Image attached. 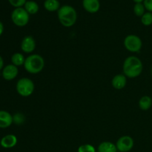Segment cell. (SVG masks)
Listing matches in <instances>:
<instances>
[{"label": "cell", "instance_id": "obj_27", "mask_svg": "<svg viewBox=\"0 0 152 152\" xmlns=\"http://www.w3.org/2000/svg\"><path fill=\"white\" fill-rule=\"evenodd\" d=\"M151 75H152V68H151Z\"/></svg>", "mask_w": 152, "mask_h": 152}, {"label": "cell", "instance_id": "obj_10", "mask_svg": "<svg viewBox=\"0 0 152 152\" xmlns=\"http://www.w3.org/2000/svg\"><path fill=\"white\" fill-rule=\"evenodd\" d=\"M83 5L85 10L91 13H96L100 8L99 0H83Z\"/></svg>", "mask_w": 152, "mask_h": 152}, {"label": "cell", "instance_id": "obj_23", "mask_svg": "<svg viewBox=\"0 0 152 152\" xmlns=\"http://www.w3.org/2000/svg\"><path fill=\"white\" fill-rule=\"evenodd\" d=\"M143 4L148 12L152 13V0H144Z\"/></svg>", "mask_w": 152, "mask_h": 152}, {"label": "cell", "instance_id": "obj_11", "mask_svg": "<svg viewBox=\"0 0 152 152\" xmlns=\"http://www.w3.org/2000/svg\"><path fill=\"white\" fill-rule=\"evenodd\" d=\"M13 117L6 111H0V129H6L11 126Z\"/></svg>", "mask_w": 152, "mask_h": 152}, {"label": "cell", "instance_id": "obj_1", "mask_svg": "<svg viewBox=\"0 0 152 152\" xmlns=\"http://www.w3.org/2000/svg\"><path fill=\"white\" fill-rule=\"evenodd\" d=\"M123 73L126 77L133 79L139 77L142 72V62L138 57L131 56L126 58L123 62Z\"/></svg>", "mask_w": 152, "mask_h": 152}, {"label": "cell", "instance_id": "obj_21", "mask_svg": "<svg viewBox=\"0 0 152 152\" xmlns=\"http://www.w3.org/2000/svg\"><path fill=\"white\" fill-rule=\"evenodd\" d=\"M78 152H96L95 148L90 144H85L80 145L77 150Z\"/></svg>", "mask_w": 152, "mask_h": 152}, {"label": "cell", "instance_id": "obj_3", "mask_svg": "<svg viewBox=\"0 0 152 152\" xmlns=\"http://www.w3.org/2000/svg\"><path fill=\"white\" fill-rule=\"evenodd\" d=\"M24 67L27 72L37 74L41 72L45 67V60L39 54H31L25 59Z\"/></svg>", "mask_w": 152, "mask_h": 152}, {"label": "cell", "instance_id": "obj_17", "mask_svg": "<svg viewBox=\"0 0 152 152\" xmlns=\"http://www.w3.org/2000/svg\"><path fill=\"white\" fill-rule=\"evenodd\" d=\"M25 58L24 55L21 53H15L12 55L11 56V62L13 65L15 66L19 67L24 65L25 63Z\"/></svg>", "mask_w": 152, "mask_h": 152}, {"label": "cell", "instance_id": "obj_6", "mask_svg": "<svg viewBox=\"0 0 152 152\" xmlns=\"http://www.w3.org/2000/svg\"><path fill=\"white\" fill-rule=\"evenodd\" d=\"M124 46L129 51L137 53V52H139L142 48V40L137 36L130 34L125 38Z\"/></svg>", "mask_w": 152, "mask_h": 152}, {"label": "cell", "instance_id": "obj_24", "mask_svg": "<svg viewBox=\"0 0 152 152\" xmlns=\"http://www.w3.org/2000/svg\"><path fill=\"white\" fill-rule=\"evenodd\" d=\"M3 66H4V60H3L2 57L0 56V71L2 69Z\"/></svg>", "mask_w": 152, "mask_h": 152}, {"label": "cell", "instance_id": "obj_5", "mask_svg": "<svg viewBox=\"0 0 152 152\" xmlns=\"http://www.w3.org/2000/svg\"><path fill=\"white\" fill-rule=\"evenodd\" d=\"M29 13L23 7H16L11 13V19L16 26H25L29 22Z\"/></svg>", "mask_w": 152, "mask_h": 152}, {"label": "cell", "instance_id": "obj_9", "mask_svg": "<svg viewBox=\"0 0 152 152\" xmlns=\"http://www.w3.org/2000/svg\"><path fill=\"white\" fill-rule=\"evenodd\" d=\"M19 73V70L16 66L13 64L7 65L3 68L2 70V77L5 80L10 81L16 78Z\"/></svg>", "mask_w": 152, "mask_h": 152}, {"label": "cell", "instance_id": "obj_4", "mask_svg": "<svg viewBox=\"0 0 152 152\" xmlns=\"http://www.w3.org/2000/svg\"><path fill=\"white\" fill-rule=\"evenodd\" d=\"M16 91L20 96L27 97L34 93L35 86L31 79L22 78L16 83Z\"/></svg>", "mask_w": 152, "mask_h": 152}, {"label": "cell", "instance_id": "obj_7", "mask_svg": "<svg viewBox=\"0 0 152 152\" xmlns=\"http://www.w3.org/2000/svg\"><path fill=\"white\" fill-rule=\"evenodd\" d=\"M116 146L119 151L128 152L133 148L134 140L130 136H123L117 141Z\"/></svg>", "mask_w": 152, "mask_h": 152}, {"label": "cell", "instance_id": "obj_15", "mask_svg": "<svg viewBox=\"0 0 152 152\" xmlns=\"http://www.w3.org/2000/svg\"><path fill=\"white\" fill-rule=\"evenodd\" d=\"M44 7L48 11H58L60 8V3L59 0H45L44 2Z\"/></svg>", "mask_w": 152, "mask_h": 152}, {"label": "cell", "instance_id": "obj_2", "mask_svg": "<svg viewBox=\"0 0 152 152\" xmlns=\"http://www.w3.org/2000/svg\"><path fill=\"white\" fill-rule=\"evenodd\" d=\"M57 16L59 22L64 27L69 28L73 26L77 20V13L71 5H63L57 11Z\"/></svg>", "mask_w": 152, "mask_h": 152}, {"label": "cell", "instance_id": "obj_13", "mask_svg": "<svg viewBox=\"0 0 152 152\" xmlns=\"http://www.w3.org/2000/svg\"><path fill=\"white\" fill-rule=\"evenodd\" d=\"M0 144L4 148H11L17 144V138L14 134H7L1 138Z\"/></svg>", "mask_w": 152, "mask_h": 152}, {"label": "cell", "instance_id": "obj_20", "mask_svg": "<svg viewBox=\"0 0 152 152\" xmlns=\"http://www.w3.org/2000/svg\"><path fill=\"white\" fill-rule=\"evenodd\" d=\"M141 22L145 26H150L152 25V13L146 12L141 17Z\"/></svg>", "mask_w": 152, "mask_h": 152}, {"label": "cell", "instance_id": "obj_14", "mask_svg": "<svg viewBox=\"0 0 152 152\" xmlns=\"http://www.w3.org/2000/svg\"><path fill=\"white\" fill-rule=\"evenodd\" d=\"M116 145L108 141L102 142L98 146V152H117Z\"/></svg>", "mask_w": 152, "mask_h": 152}, {"label": "cell", "instance_id": "obj_8", "mask_svg": "<svg viewBox=\"0 0 152 152\" xmlns=\"http://www.w3.org/2000/svg\"><path fill=\"white\" fill-rule=\"evenodd\" d=\"M36 48V41L34 37L31 36H26L24 37L21 42V49L24 53H32Z\"/></svg>", "mask_w": 152, "mask_h": 152}, {"label": "cell", "instance_id": "obj_22", "mask_svg": "<svg viewBox=\"0 0 152 152\" xmlns=\"http://www.w3.org/2000/svg\"><path fill=\"white\" fill-rule=\"evenodd\" d=\"M9 2L16 7H22L26 3V0H8Z\"/></svg>", "mask_w": 152, "mask_h": 152}, {"label": "cell", "instance_id": "obj_19", "mask_svg": "<svg viewBox=\"0 0 152 152\" xmlns=\"http://www.w3.org/2000/svg\"><path fill=\"white\" fill-rule=\"evenodd\" d=\"M145 7L142 3H136L134 6V13L137 16L142 17L145 13Z\"/></svg>", "mask_w": 152, "mask_h": 152}, {"label": "cell", "instance_id": "obj_18", "mask_svg": "<svg viewBox=\"0 0 152 152\" xmlns=\"http://www.w3.org/2000/svg\"><path fill=\"white\" fill-rule=\"evenodd\" d=\"M25 9L29 14H35L39 11V5L34 1H27L25 4Z\"/></svg>", "mask_w": 152, "mask_h": 152}, {"label": "cell", "instance_id": "obj_12", "mask_svg": "<svg viewBox=\"0 0 152 152\" xmlns=\"http://www.w3.org/2000/svg\"><path fill=\"white\" fill-rule=\"evenodd\" d=\"M127 83V79L124 74H117L114 76L112 79L111 84L112 86L117 90H121L124 88Z\"/></svg>", "mask_w": 152, "mask_h": 152}, {"label": "cell", "instance_id": "obj_16", "mask_svg": "<svg viewBox=\"0 0 152 152\" xmlns=\"http://www.w3.org/2000/svg\"><path fill=\"white\" fill-rule=\"evenodd\" d=\"M152 106V98L148 96H143L139 101V107L142 111H147Z\"/></svg>", "mask_w": 152, "mask_h": 152}, {"label": "cell", "instance_id": "obj_26", "mask_svg": "<svg viewBox=\"0 0 152 152\" xmlns=\"http://www.w3.org/2000/svg\"><path fill=\"white\" fill-rule=\"evenodd\" d=\"M136 3H142V1H144V0H133Z\"/></svg>", "mask_w": 152, "mask_h": 152}, {"label": "cell", "instance_id": "obj_25", "mask_svg": "<svg viewBox=\"0 0 152 152\" xmlns=\"http://www.w3.org/2000/svg\"><path fill=\"white\" fill-rule=\"evenodd\" d=\"M3 31H4V25L1 23V22H0V36L2 34Z\"/></svg>", "mask_w": 152, "mask_h": 152}]
</instances>
